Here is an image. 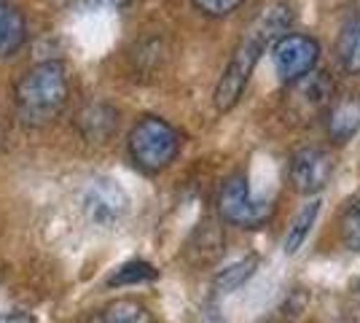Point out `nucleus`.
<instances>
[{
	"mask_svg": "<svg viewBox=\"0 0 360 323\" xmlns=\"http://www.w3.org/2000/svg\"><path fill=\"white\" fill-rule=\"evenodd\" d=\"M25 35H27V25L22 11L11 3L0 0V57L16 54L25 44Z\"/></svg>",
	"mask_w": 360,
	"mask_h": 323,
	"instance_id": "1a4fd4ad",
	"label": "nucleus"
},
{
	"mask_svg": "<svg viewBox=\"0 0 360 323\" xmlns=\"http://www.w3.org/2000/svg\"><path fill=\"white\" fill-rule=\"evenodd\" d=\"M317 60H320V46H317L315 38H309V35L285 32L283 38H277L271 44L274 73L285 84H293V81L304 78L307 73H312Z\"/></svg>",
	"mask_w": 360,
	"mask_h": 323,
	"instance_id": "423d86ee",
	"label": "nucleus"
},
{
	"mask_svg": "<svg viewBox=\"0 0 360 323\" xmlns=\"http://www.w3.org/2000/svg\"><path fill=\"white\" fill-rule=\"evenodd\" d=\"M218 213L226 224H234L242 229H258L271 218L274 205L271 200L261 197L245 175H231L218 191Z\"/></svg>",
	"mask_w": 360,
	"mask_h": 323,
	"instance_id": "20e7f679",
	"label": "nucleus"
},
{
	"mask_svg": "<svg viewBox=\"0 0 360 323\" xmlns=\"http://www.w3.org/2000/svg\"><path fill=\"white\" fill-rule=\"evenodd\" d=\"M339 237L347 251L360 253V197L349 202L339 215Z\"/></svg>",
	"mask_w": 360,
	"mask_h": 323,
	"instance_id": "2eb2a0df",
	"label": "nucleus"
},
{
	"mask_svg": "<svg viewBox=\"0 0 360 323\" xmlns=\"http://www.w3.org/2000/svg\"><path fill=\"white\" fill-rule=\"evenodd\" d=\"M78 129L89 140H105L116 129V113L108 106H89L78 113Z\"/></svg>",
	"mask_w": 360,
	"mask_h": 323,
	"instance_id": "9b49d317",
	"label": "nucleus"
},
{
	"mask_svg": "<svg viewBox=\"0 0 360 323\" xmlns=\"http://www.w3.org/2000/svg\"><path fill=\"white\" fill-rule=\"evenodd\" d=\"M129 194L127 189L105 175H97L86 184L81 186V194H78V208L84 218L100 227V229H113L119 227L121 221L129 215Z\"/></svg>",
	"mask_w": 360,
	"mask_h": 323,
	"instance_id": "39448f33",
	"label": "nucleus"
},
{
	"mask_svg": "<svg viewBox=\"0 0 360 323\" xmlns=\"http://www.w3.org/2000/svg\"><path fill=\"white\" fill-rule=\"evenodd\" d=\"M180 151V135L159 116H146L129 132V156L143 172H162Z\"/></svg>",
	"mask_w": 360,
	"mask_h": 323,
	"instance_id": "7ed1b4c3",
	"label": "nucleus"
},
{
	"mask_svg": "<svg viewBox=\"0 0 360 323\" xmlns=\"http://www.w3.org/2000/svg\"><path fill=\"white\" fill-rule=\"evenodd\" d=\"M333 175V159L323 148H301L290 159V184L304 197H315L328 186Z\"/></svg>",
	"mask_w": 360,
	"mask_h": 323,
	"instance_id": "0eeeda50",
	"label": "nucleus"
},
{
	"mask_svg": "<svg viewBox=\"0 0 360 323\" xmlns=\"http://www.w3.org/2000/svg\"><path fill=\"white\" fill-rule=\"evenodd\" d=\"M91 323H97V321H91Z\"/></svg>",
	"mask_w": 360,
	"mask_h": 323,
	"instance_id": "aec40b11",
	"label": "nucleus"
},
{
	"mask_svg": "<svg viewBox=\"0 0 360 323\" xmlns=\"http://www.w3.org/2000/svg\"><path fill=\"white\" fill-rule=\"evenodd\" d=\"M68 100V70L62 62H41L16 84V110L27 124L51 122Z\"/></svg>",
	"mask_w": 360,
	"mask_h": 323,
	"instance_id": "f03ea898",
	"label": "nucleus"
},
{
	"mask_svg": "<svg viewBox=\"0 0 360 323\" xmlns=\"http://www.w3.org/2000/svg\"><path fill=\"white\" fill-rule=\"evenodd\" d=\"M245 0H194V6L207 16H229L240 8Z\"/></svg>",
	"mask_w": 360,
	"mask_h": 323,
	"instance_id": "f3484780",
	"label": "nucleus"
},
{
	"mask_svg": "<svg viewBox=\"0 0 360 323\" xmlns=\"http://www.w3.org/2000/svg\"><path fill=\"white\" fill-rule=\"evenodd\" d=\"M159 275L156 267L148 262H127L121 264L119 270L113 272V277L108 280L110 286H137V283H148Z\"/></svg>",
	"mask_w": 360,
	"mask_h": 323,
	"instance_id": "dca6fc26",
	"label": "nucleus"
},
{
	"mask_svg": "<svg viewBox=\"0 0 360 323\" xmlns=\"http://www.w3.org/2000/svg\"><path fill=\"white\" fill-rule=\"evenodd\" d=\"M290 22H293L290 6H288V3H274V6H269V8L248 27V32L242 35V41L237 44L231 60L226 65L224 76H221L218 87H215V94H212L215 108H218L221 113L231 110V108L240 103L245 89H248V81L253 76L255 65L261 60V54H264L277 38L285 35L288 27H290Z\"/></svg>",
	"mask_w": 360,
	"mask_h": 323,
	"instance_id": "f257e3e1",
	"label": "nucleus"
},
{
	"mask_svg": "<svg viewBox=\"0 0 360 323\" xmlns=\"http://www.w3.org/2000/svg\"><path fill=\"white\" fill-rule=\"evenodd\" d=\"M360 132V97L345 94L328 110V138L333 143H347Z\"/></svg>",
	"mask_w": 360,
	"mask_h": 323,
	"instance_id": "6e6552de",
	"label": "nucleus"
},
{
	"mask_svg": "<svg viewBox=\"0 0 360 323\" xmlns=\"http://www.w3.org/2000/svg\"><path fill=\"white\" fill-rule=\"evenodd\" d=\"M336 57L342 62L349 76H358L360 73V19L347 22L342 32H339V41H336Z\"/></svg>",
	"mask_w": 360,
	"mask_h": 323,
	"instance_id": "f8f14e48",
	"label": "nucleus"
},
{
	"mask_svg": "<svg viewBox=\"0 0 360 323\" xmlns=\"http://www.w3.org/2000/svg\"><path fill=\"white\" fill-rule=\"evenodd\" d=\"M255 272H258V259H255V256H248V259H240V262L229 264V267L221 270L218 277H215V291L218 293L237 291V289H242Z\"/></svg>",
	"mask_w": 360,
	"mask_h": 323,
	"instance_id": "4468645a",
	"label": "nucleus"
},
{
	"mask_svg": "<svg viewBox=\"0 0 360 323\" xmlns=\"http://www.w3.org/2000/svg\"><path fill=\"white\" fill-rule=\"evenodd\" d=\"M97 323H153V318H150V310L143 302H137V299H116L100 312Z\"/></svg>",
	"mask_w": 360,
	"mask_h": 323,
	"instance_id": "ddd939ff",
	"label": "nucleus"
},
{
	"mask_svg": "<svg viewBox=\"0 0 360 323\" xmlns=\"http://www.w3.org/2000/svg\"><path fill=\"white\" fill-rule=\"evenodd\" d=\"M89 6H97V8H121V6H127L129 0H86Z\"/></svg>",
	"mask_w": 360,
	"mask_h": 323,
	"instance_id": "6ab92c4d",
	"label": "nucleus"
},
{
	"mask_svg": "<svg viewBox=\"0 0 360 323\" xmlns=\"http://www.w3.org/2000/svg\"><path fill=\"white\" fill-rule=\"evenodd\" d=\"M0 323H35V318L27 315V312L11 310V312H0Z\"/></svg>",
	"mask_w": 360,
	"mask_h": 323,
	"instance_id": "a211bd4d",
	"label": "nucleus"
},
{
	"mask_svg": "<svg viewBox=\"0 0 360 323\" xmlns=\"http://www.w3.org/2000/svg\"><path fill=\"white\" fill-rule=\"evenodd\" d=\"M320 205H323L320 200H309L299 213L293 215L285 237H283V251H285V256L299 253L301 248H304V243L309 240V234H312V229H315V224H317V215H320Z\"/></svg>",
	"mask_w": 360,
	"mask_h": 323,
	"instance_id": "9d476101",
	"label": "nucleus"
}]
</instances>
